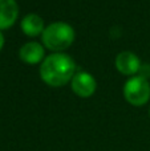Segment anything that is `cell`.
<instances>
[{"instance_id":"4","label":"cell","mask_w":150,"mask_h":151,"mask_svg":"<svg viewBox=\"0 0 150 151\" xmlns=\"http://www.w3.org/2000/svg\"><path fill=\"white\" fill-rule=\"evenodd\" d=\"M96 80L87 72H79L72 78V90L79 97H90L96 90Z\"/></svg>"},{"instance_id":"5","label":"cell","mask_w":150,"mask_h":151,"mask_svg":"<svg viewBox=\"0 0 150 151\" xmlns=\"http://www.w3.org/2000/svg\"><path fill=\"white\" fill-rule=\"evenodd\" d=\"M116 68L122 74H134L141 69L140 58L132 52H121L116 57Z\"/></svg>"},{"instance_id":"2","label":"cell","mask_w":150,"mask_h":151,"mask_svg":"<svg viewBox=\"0 0 150 151\" xmlns=\"http://www.w3.org/2000/svg\"><path fill=\"white\" fill-rule=\"evenodd\" d=\"M74 31L65 23H53L43 32V42L50 50H64L73 42Z\"/></svg>"},{"instance_id":"3","label":"cell","mask_w":150,"mask_h":151,"mask_svg":"<svg viewBox=\"0 0 150 151\" xmlns=\"http://www.w3.org/2000/svg\"><path fill=\"white\" fill-rule=\"evenodd\" d=\"M124 96L129 104L133 106H142L150 98V86L146 78L137 76L133 77L125 83Z\"/></svg>"},{"instance_id":"8","label":"cell","mask_w":150,"mask_h":151,"mask_svg":"<svg viewBox=\"0 0 150 151\" xmlns=\"http://www.w3.org/2000/svg\"><path fill=\"white\" fill-rule=\"evenodd\" d=\"M21 29L28 36H37L41 32H44V21L40 16L31 13L27 15L21 21Z\"/></svg>"},{"instance_id":"6","label":"cell","mask_w":150,"mask_h":151,"mask_svg":"<svg viewBox=\"0 0 150 151\" xmlns=\"http://www.w3.org/2000/svg\"><path fill=\"white\" fill-rule=\"evenodd\" d=\"M17 4L15 0H0V29H7L17 19Z\"/></svg>"},{"instance_id":"7","label":"cell","mask_w":150,"mask_h":151,"mask_svg":"<svg viewBox=\"0 0 150 151\" xmlns=\"http://www.w3.org/2000/svg\"><path fill=\"white\" fill-rule=\"evenodd\" d=\"M44 57V49L39 42H28L20 49L21 61L27 64H37Z\"/></svg>"},{"instance_id":"9","label":"cell","mask_w":150,"mask_h":151,"mask_svg":"<svg viewBox=\"0 0 150 151\" xmlns=\"http://www.w3.org/2000/svg\"><path fill=\"white\" fill-rule=\"evenodd\" d=\"M3 45H4V37H3V35H1V32H0V50H1V48H3Z\"/></svg>"},{"instance_id":"1","label":"cell","mask_w":150,"mask_h":151,"mask_svg":"<svg viewBox=\"0 0 150 151\" xmlns=\"http://www.w3.org/2000/svg\"><path fill=\"white\" fill-rule=\"evenodd\" d=\"M76 64L64 53H53L41 64L40 76L49 86H63L73 78Z\"/></svg>"},{"instance_id":"10","label":"cell","mask_w":150,"mask_h":151,"mask_svg":"<svg viewBox=\"0 0 150 151\" xmlns=\"http://www.w3.org/2000/svg\"><path fill=\"white\" fill-rule=\"evenodd\" d=\"M149 114H150V110H149Z\"/></svg>"}]
</instances>
